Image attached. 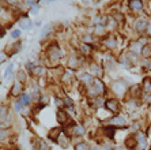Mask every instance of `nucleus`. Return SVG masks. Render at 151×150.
I'll list each match as a JSON object with an SVG mask.
<instances>
[{"label": "nucleus", "instance_id": "33", "mask_svg": "<svg viewBox=\"0 0 151 150\" xmlns=\"http://www.w3.org/2000/svg\"><path fill=\"white\" fill-rule=\"evenodd\" d=\"M7 134H8L7 130H1V131H0V138H3L4 135H7Z\"/></svg>", "mask_w": 151, "mask_h": 150}, {"label": "nucleus", "instance_id": "7", "mask_svg": "<svg viewBox=\"0 0 151 150\" xmlns=\"http://www.w3.org/2000/svg\"><path fill=\"white\" fill-rule=\"evenodd\" d=\"M109 124H117V126L125 127V126H127V122H125V120H124L123 117L117 116V117H113L112 120H109Z\"/></svg>", "mask_w": 151, "mask_h": 150}, {"label": "nucleus", "instance_id": "11", "mask_svg": "<svg viewBox=\"0 0 151 150\" xmlns=\"http://www.w3.org/2000/svg\"><path fill=\"white\" fill-rule=\"evenodd\" d=\"M136 145H138V141L135 139V137H128L127 141H125V146L129 147V149H135Z\"/></svg>", "mask_w": 151, "mask_h": 150}, {"label": "nucleus", "instance_id": "28", "mask_svg": "<svg viewBox=\"0 0 151 150\" xmlns=\"http://www.w3.org/2000/svg\"><path fill=\"white\" fill-rule=\"evenodd\" d=\"M64 104H65V105H67V108H70V109L72 108V101L68 98V97H65V98H64Z\"/></svg>", "mask_w": 151, "mask_h": 150}, {"label": "nucleus", "instance_id": "36", "mask_svg": "<svg viewBox=\"0 0 151 150\" xmlns=\"http://www.w3.org/2000/svg\"><path fill=\"white\" fill-rule=\"evenodd\" d=\"M32 11V14H37L38 12V7H33V10H30Z\"/></svg>", "mask_w": 151, "mask_h": 150}, {"label": "nucleus", "instance_id": "10", "mask_svg": "<svg viewBox=\"0 0 151 150\" xmlns=\"http://www.w3.org/2000/svg\"><path fill=\"white\" fill-rule=\"evenodd\" d=\"M129 7H131L133 11H139V10H142L143 4H142V1H139V0H131V1H129Z\"/></svg>", "mask_w": 151, "mask_h": 150}, {"label": "nucleus", "instance_id": "20", "mask_svg": "<svg viewBox=\"0 0 151 150\" xmlns=\"http://www.w3.org/2000/svg\"><path fill=\"white\" fill-rule=\"evenodd\" d=\"M75 150H90V147H88L87 143L80 142V143H78V145L75 146Z\"/></svg>", "mask_w": 151, "mask_h": 150}, {"label": "nucleus", "instance_id": "39", "mask_svg": "<svg viewBox=\"0 0 151 150\" xmlns=\"http://www.w3.org/2000/svg\"><path fill=\"white\" fill-rule=\"evenodd\" d=\"M19 79H22V81H25V75H23V72H19Z\"/></svg>", "mask_w": 151, "mask_h": 150}, {"label": "nucleus", "instance_id": "21", "mask_svg": "<svg viewBox=\"0 0 151 150\" xmlns=\"http://www.w3.org/2000/svg\"><path fill=\"white\" fill-rule=\"evenodd\" d=\"M80 78H82V81H83V82L86 83V85H90V83L93 82V78H91V75H90V74L82 75V76H80Z\"/></svg>", "mask_w": 151, "mask_h": 150}, {"label": "nucleus", "instance_id": "19", "mask_svg": "<svg viewBox=\"0 0 151 150\" xmlns=\"http://www.w3.org/2000/svg\"><path fill=\"white\" fill-rule=\"evenodd\" d=\"M105 44H106L109 48H114L116 45H117V42H116V38H113V37H109V38L105 40Z\"/></svg>", "mask_w": 151, "mask_h": 150}, {"label": "nucleus", "instance_id": "25", "mask_svg": "<svg viewBox=\"0 0 151 150\" xmlns=\"http://www.w3.org/2000/svg\"><path fill=\"white\" fill-rule=\"evenodd\" d=\"M12 68H14V66H12V64H10V67H8L7 70H6V74H4V78H6V79H7V78H10V76H11Z\"/></svg>", "mask_w": 151, "mask_h": 150}, {"label": "nucleus", "instance_id": "31", "mask_svg": "<svg viewBox=\"0 0 151 150\" xmlns=\"http://www.w3.org/2000/svg\"><path fill=\"white\" fill-rule=\"evenodd\" d=\"M82 52L83 53H90V47L88 45H82Z\"/></svg>", "mask_w": 151, "mask_h": 150}, {"label": "nucleus", "instance_id": "29", "mask_svg": "<svg viewBox=\"0 0 151 150\" xmlns=\"http://www.w3.org/2000/svg\"><path fill=\"white\" fill-rule=\"evenodd\" d=\"M40 150H49V146L45 142H40Z\"/></svg>", "mask_w": 151, "mask_h": 150}, {"label": "nucleus", "instance_id": "9", "mask_svg": "<svg viewBox=\"0 0 151 150\" xmlns=\"http://www.w3.org/2000/svg\"><path fill=\"white\" fill-rule=\"evenodd\" d=\"M20 90H22V83H14V86L11 89V96H14V97L20 96Z\"/></svg>", "mask_w": 151, "mask_h": 150}, {"label": "nucleus", "instance_id": "41", "mask_svg": "<svg viewBox=\"0 0 151 150\" xmlns=\"http://www.w3.org/2000/svg\"><path fill=\"white\" fill-rule=\"evenodd\" d=\"M150 134H151V126H150Z\"/></svg>", "mask_w": 151, "mask_h": 150}, {"label": "nucleus", "instance_id": "22", "mask_svg": "<svg viewBox=\"0 0 151 150\" xmlns=\"http://www.w3.org/2000/svg\"><path fill=\"white\" fill-rule=\"evenodd\" d=\"M70 66H71V67H78V66H79V59L75 57V56H71V59H70Z\"/></svg>", "mask_w": 151, "mask_h": 150}, {"label": "nucleus", "instance_id": "15", "mask_svg": "<svg viewBox=\"0 0 151 150\" xmlns=\"http://www.w3.org/2000/svg\"><path fill=\"white\" fill-rule=\"evenodd\" d=\"M32 74L34 75V76H41V75L44 74V68H42V66H36V67H33Z\"/></svg>", "mask_w": 151, "mask_h": 150}, {"label": "nucleus", "instance_id": "32", "mask_svg": "<svg viewBox=\"0 0 151 150\" xmlns=\"http://www.w3.org/2000/svg\"><path fill=\"white\" fill-rule=\"evenodd\" d=\"M6 59H7V55H6V53H3V52H0V63H3Z\"/></svg>", "mask_w": 151, "mask_h": 150}, {"label": "nucleus", "instance_id": "5", "mask_svg": "<svg viewBox=\"0 0 151 150\" xmlns=\"http://www.w3.org/2000/svg\"><path fill=\"white\" fill-rule=\"evenodd\" d=\"M147 26H148V23L144 19H138L135 22V30H138V32H144V30H147Z\"/></svg>", "mask_w": 151, "mask_h": 150}, {"label": "nucleus", "instance_id": "4", "mask_svg": "<svg viewBox=\"0 0 151 150\" xmlns=\"http://www.w3.org/2000/svg\"><path fill=\"white\" fill-rule=\"evenodd\" d=\"M103 90H105V87H103L102 82H101L100 79H94L93 90H90V94H101V93H103Z\"/></svg>", "mask_w": 151, "mask_h": 150}, {"label": "nucleus", "instance_id": "37", "mask_svg": "<svg viewBox=\"0 0 151 150\" xmlns=\"http://www.w3.org/2000/svg\"><path fill=\"white\" fill-rule=\"evenodd\" d=\"M148 97H146V101H147L148 104H151V94H147Z\"/></svg>", "mask_w": 151, "mask_h": 150}, {"label": "nucleus", "instance_id": "6", "mask_svg": "<svg viewBox=\"0 0 151 150\" xmlns=\"http://www.w3.org/2000/svg\"><path fill=\"white\" fill-rule=\"evenodd\" d=\"M19 25L23 30H27V29L32 28V19H29L27 16H23V18H20Z\"/></svg>", "mask_w": 151, "mask_h": 150}, {"label": "nucleus", "instance_id": "38", "mask_svg": "<svg viewBox=\"0 0 151 150\" xmlns=\"http://www.w3.org/2000/svg\"><path fill=\"white\" fill-rule=\"evenodd\" d=\"M147 33H148V34H150V36H151V23L147 26Z\"/></svg>", "mask_w": 151, "mask_h": 150}, {"label": "nucleus", "instance_id": "30", "mask_svg": "<svg viewBox=\"0 0 151 150\" xmlns=\"http://www.w3.org/2000/svg\"><path fill=\"white\" fill-rule=\"evenodd\" d=\"M11 36H12V38H18V37L20 36V30H14V32L11 33Z\"/></svg>", "mask_w": 151, "mask_h": 150}, {"label": "nucleus", "instance_id": "34", "mask_svg": "<svg viewBox=\"0 0 151 150\" xmlns=\"http://www.w3.org/2000/svg\"><path fill=\"white\" fill-rule=\"evenodd\" d=\"M15 109H16V111H20V109H22V105H20L19 103H16L15 104Z\"/></svg>", "mask_w": 151, "mask_h": 150}, {"label": "nucleus", "instance_id": "16", "mask_svg": "<svg viewBox=\"0 0 151 150\" xmlns=\"http://www.w3.org/2000/svg\"><path fill=\"white\" fill-rule=\"evenodd\" d=\"M142 56L143 57H151V45H144L142 48Z\"/></svg>", "mask_w": 151, "mask_h": 150}, {"label": "nucleus", "instance_id": "3", "mask_svg": "<svg viewBox=\"0 0 151 150\" xmlns=\"http://www.w3.org/2000/svg\"><path fill=\"white\" fill-rule=\"evenodd\" d=\"M105 107H106V109H109L110 112H113V113H116V112L120 111V104L117 100L112 98V100H106L105 101Z\"/></svg>", "mask_w": 151, "mask_h": 150}, {"label": "nucleus", "instance_id": "18", "mask_svg": "<svg viewBox=\"0 0 151 150\" xmlns=\"http://www.w3.org/2000/svg\"><path fill=\"white\" fill-rule=\"evenodd\" d=\"M143 90L144 91H150L151 90V79L150 78H144L143 79Z\"/></svg>", "mask_w": 151, "mask_h": 150}, {"label": "nucleus", "instance_id": "13", "mask_svg": "<svg viewBox=\"0 0 151 150\" xmlns=\"http://www.w3.org/2000/svg\"><path fill=\"white\" fill-rule=\"evenodd\" d=\"M61 132V130L60 128H55V130H52L51 132H49V139H52V141H55V142H57V139H59V134Z\"/></svg>", "mask_w": 151, "mask_h": 150}, {"label": "nucleus", "instance_id": "12", "mask_svg": "<svg viewBox=\"0 0 151 150\" xmlns=\"http://www.w3.org/2000/svg\"><path fill=\"white\" fill-rule=\"evenodd\" d=\"M57 120H59V123H61V124L68 122V115L60 109V111H57Z\"/></svg>", "mask_w": 151, "mask_h": 150}, {"label": "nucleus", "instance_id": "35", "mask_svg": "<svg viewBox=\"0 0 151 150\" xmlns=\"http://www.w3.org/2000/svg\"><path fill=\"white\" fill-rule=\"evenodd\" d=\"M84 41L86 42H91V36H86L84 37Z\"/></svg>", "mask_w": 151, "mask_h": 150}, {"label": "nucleus", "instance_id": "1", "mask_svg": "<svg viewBox=\"0 0 151 150\" xmlns=\"http://www.w3.org/2000/svg\"><path fill=\"white\" fill-rule=\"evenodd\" d=\"M48 57L51 62H53V63H57L60 60V57H61V51H60V48L57 44H53V45L48 49Z\"/></svg>", "mask_w": 151, "mask_h": 150}, {"label": "nucleus", "instance_id": "26", "mask_svg": "<svg viewBox=\"0 0 151 150\" xmlns=\"http://www.w3.org/2000/svg\"><path fill=\"white\" fill-rule=\"evenodd\" d=\"M91 74H101L100 67H98V66H96L94 63L91 64Z\"/></svg>", "mask_w": 151, "mask_h": 150}, {"label": "nucleus", "instance_id": "23", "mask_svg": "<svg viewBox=\"0 0 151 150\" xmlns=\"http://www.w3.org/2000/svg\"><path fill=\"white\" fill-rule=\"evenodd\" d=\"M114 130H116V127H106V130H105V132H106V135H109V138H113V134H114Z\"/></svg>", "mask_w": 151, "mask_h": 150}, {"label": "nucleus", "instance_id": "40", "mask_svg": "<svg viewBox=\"0 0 151 150\" xmlns=\"http://www.w3.org/2000/svg\"><path fill=\"white\" fill-rule=\"evenodd\" d=\"M114 150H123V149H121V147H117V149H114Z\"/></svg>", "mask_w": 151, "mask_h": 150}, {"label": "nucleus", "instance_id": "2", "mask_svg": "<svg viewBox=\"0 0 151 150\" xmlns=\"http://www.w3.org/2000/svg\"><path fill=\"white\" fill-rule=\"evenodd\" d=\"M113 90H114L116 94L124 96L128 90V85H125V82H123V81H116L113 83Z\"/></svg>", "mask_w": 151, "mask_h": 150}, {"label": "nucleus", "instance_id": "14", "mask_svg": "<svg viewBox=\"0 0 151 150\" xmlns=\"http://www.w3.org/2000/svg\"><path fill=\"white\" fill-rule=\"evenodd\" d=\"M18 103H19L20 105H29V104H30V96L29 94H22L20 96V98L18 100Z\"/></svg>", "mask_w": 151, "mask_h": 150}, {"label": "nucleus", "instance_id": "8", "mask_svg": "<svg viewBox=\"0 0 151 150\" xmlns=\"http://www.w3.org/2000/svg\"><path fill=\"white\" fill-rule=\"evenodd\" d=\"M136 141H138V146H139L140 150H144L146 149V146H147V142H146V139H144V137L142 134H138V137H136Z\"/></svg>", "mask_w": 151, "mask_h": 150}, {"label": "nucleus", "instance_id": "17", "mask_svg": "<svg viewBox=\"0 0 151 150\" xmlns=\"http://www.w3.org/2000/svg\"><path fill=\"white\" fill-rule=\"evenodd\" d=\"M51 32H52V25H51V23H48L44 29H42V32H41V38H44V37H46Z\"/></svg>", "mask_w": 151, "mask_h": 150}, {"label": "nucleus", "instance_id": "24", "mask_svg": "<svg viewBox=\"0 0 151 150\" xmlns=\"http://www.w3.org/2000/svg\"><path fill=\"white\" fill-rule=\"evenodd\" d=\"M84 132V128L82 126H76L75 128H74V134L75 135H82Z\"/></svg>", "mask_w": 151, "mask_h": 150}, {"label": "nucleus", "instance_id": "27", "mask_svg": "<svg viewBox=\"0 0 151 150\" xmlns=\"http://www.w3.org/2000/svg\"><path fill=\"white\" fill-rule=\"evenodd\" d=\"M57 142L60 143V146H61V147H67L68 146V139L67 138H64V141H60V139H59Z\"/></svg>", "mask_w": 151, "mask_h": 150}]
</instances>
